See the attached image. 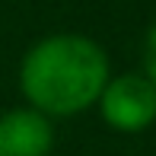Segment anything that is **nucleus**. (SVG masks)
Instances as JSON below:
<instances>
[{
	"label": "nucleus",
	"instance_id": "obj_1",
	"mask_svg": "<svg viewBox=\"0 0 156 156\" xmlns=\"http://www.w3.org/2000/svg\"><path fill=\"white\" fill-rule=\"evenodd\" d=\"M112 61L96 38L80 32H54L38 38L19 61V93L41 115L73 118L96 108Z\"/></svg>",
	"mask_w": 156,
	"mask_h": 156
},
{
	"label": "nucleus",
	"instance_id": "obj_2",
	"mask_svg": "<svg viewBox=\"0 0 156 156\" xmlns=\"http://www.w3.org/2000/svg\"><path fill=\"white\" fill-rule=\"evenodd\" d=\"M102 121L118 134H144L156 124V83L140 70L112 73L96 102Z\"/></svg>",
	"mask_w": 156,
	"mask_h": 156
},
{
	"label": "nucleus",
	"instance_id": "obj_3",
	"mask_svg": "<svg viewBox=\"0 0 156 156\" xmlns=\"http://www.w3.org/2000/svg\"><path fill=\"white\" fill-rule=\"evenodd\" d=\"M54 121L32 105L0 112V156H51Z\"/></svg>",
	"mask_w": 156,
	"mask_h": 156
},
{
	"label": "nucleus",
	"instance_id": "obj_4",
	"mask_svg": "<svg viewBox=\"0 0 156 156\" xmlns=\"http://www.w3.org/2000/svg\"><path fill=\"white\" fill-rule=\"evenodd\" d=\"M140 73L144 76H150V80L156 83V23L147 29V35H144V54H140Z\"/></svg>",
	"mask_w": 156,
	"mask_h": 156
}]
</instances>
